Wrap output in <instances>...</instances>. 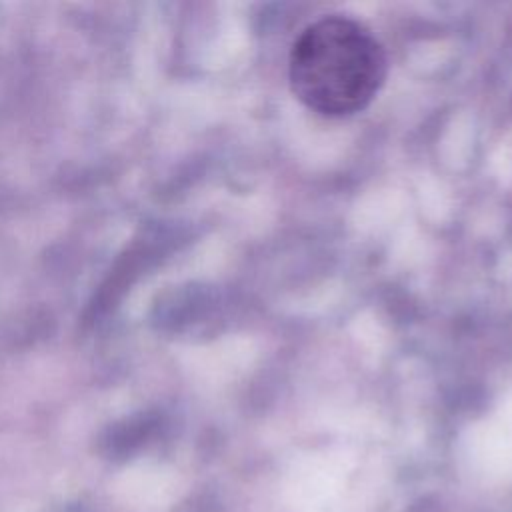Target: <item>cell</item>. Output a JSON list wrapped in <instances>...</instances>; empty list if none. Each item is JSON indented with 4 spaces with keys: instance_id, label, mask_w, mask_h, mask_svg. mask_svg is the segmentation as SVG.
<instances>
[{
    "instance_id": "1",
    "label": "cell",
    "mask_w": 512,
    "mask_h": 512,
    "mask_svg": "<svg viewBox=\"0 0 512 512\" xmlns=\"http://www.w3.org/2000/svg\"><path fill=\"white\" fill-rule=\"evenodd\" d=\"M388 72L378 38L348 16H322L294 40L288 80L294 96L322 116H350L380 92Z\"/></svg>"
}]
</instances>
